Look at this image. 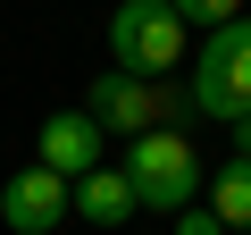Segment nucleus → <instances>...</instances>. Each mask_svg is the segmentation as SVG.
Listing matches in <instances>:
<instances>
[{"label":"nucleus","mask_w":251,"mask_h":235,"mask_svg":"<svg viewBox=\"0 0 251 235\" xmlns=\"http://www.w3.org/2000/svg\"><path fill=\"white\" fill-rule=\"evenodd\" d=\"M126 176H134V202L176 218L201 202V151L184 143V126H159V135H134V151H126Z\"/></svg>","instance_id":"1"},{"label":"nucleus","mask_w":251,"mask_h":235,"mask_svg":"<svg viewBox=\"0 0 251 235\" xmlns=\"http://www.w3.org/2000/svg\"><path fill=\"white\" fill-rule=\"evenodd\" d=\"M201 118H218V126H234V118H251V17L201 34V59H193V92H184Z\"/></svg>","instance_id":"2"},{"label":"nucleus","mask_w":251,"mask_h":235,"mask_svg":"<svg viewBox=\"0 0 251 235\" xmlns=\"http://www.w3.org/2000/svg\"><path fill=\"white\" fill-rule=\"evenodd\" d=\"M184 17L168 9V0H117V17H109V59L126 76H168L184 59Z\"/></svg>","instance_id":"3"},{"label":"nucleus","mask_w":251,"mask_h":235,"mask_svg":"<svg viewBox=\"0 0 251 235\" xmlns=\"http://www.w3.org/2000/svg\"><path fill=\"white\" fill-rule=\"evenodd\" d=\"M84 109L100 118L109 135H126V143H134V135H159V126H176L193 101H176V92H168V76H126V67H109V76L92 84V101H84Z\"/></svg>","instance_id":"4"},{"label":"nucleus","mask_w":251,"mask_h":235,"mask_svg":"<svg viewBox=\"0 0 251 235\" xmlns=\"http://www.w3.org/2000/svg\"><path fill=\"white\" fill-rule=\"evenodd\" d=\"M67 210H75V176H59V168H42V160L0 185V227H9V235H50Z\"/></svg>","instance_id":"5"},{"label":"nucleus","mask_w":251,"mask_h":235,"mask_svg":"<svg viewBox=\"0 0 251 235\" xmlns=\"http://www.w3.org/2000/svg\"><path fill=\"white\" fill-rule=\"evenodd\" d=\"M100 143H109V126H100L92 109H59V118H42V168H59V176L100 168Z\"/></svg>","instance_id":"6"},{"label":"nucleus","mask_w":251,"mask_h":235,"mask_svg":"<svg viewBox=\"0 0 251 235\" xmlns=\"http://www.w3.org/2000/svg\"><path fill=\"white\" fill-rule=\"evenodd\" d=\"M134 210H143V202H134V176H126V168H84V176H75V218H84V227L109 235V227L134 218Z\"/></svg>","instance_id":"7"},{"label":"nucleus","mask_w":251,"mask_h":235,"mask_svg":"<svg viewBox=\"0 0 251 235\" xmlns=\"http://www.w3.org/2000/svg\"><path fill=\"white\" fill-rule=\"evenodd\" d=\"M209 210H218L234 235H251V151H234V160L209 176Z\"/></svg>","instance_id":"8"},{"label":"nucleus","mask_w":251,"mask_h":235,"mask_svg":"<svg viewBox=\"0 0 251 235\" xmlns=\"http://www.w3.org/2000/svg\"><path fill=\"white\" fill-rule=\"evenodd\" d=\"M168 9H176L184 26H201V34H218V26H234V17H243V0H168Z\"/></svg>","instance_id":"9"},{"label":"nucleus","mask_w":251,"mask_h":235,"mask_svg":"<svg viewBox=\"0 0 251 235\" xmlns=\"http://www.w3.org/2000/svg\"><path fill=\"white\" fill-rule=\"evenodd\" d=\"M176 235H234V227H226L218 210H201V202H193V210H176Z\"/></svg>","instance_id":"10"}]
</instances>
